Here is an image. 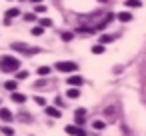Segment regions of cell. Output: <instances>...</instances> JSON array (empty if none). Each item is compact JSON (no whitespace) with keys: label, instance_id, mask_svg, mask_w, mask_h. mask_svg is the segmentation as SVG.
<instances>
[{"label":"cell","instance_id":"6da1fadb","mask_svg":"<svg viewBox=\"0 0 146 136\" xmlns=\"http://www.w3.org/2000/svg\"><path fill=\"white\" fill-rule=\"evenodd\" d=\"M0 70L4 74H12V72H18L20 70V60L16 56H10V54H2L0 56Z\"/></svg>","mask_w":146,"mask_h":136},{"label":"cell","instance_id":"7a4b0ae2","mask_svg":"<svg viewBox=\"0 0 146 136\" xmlns=\"http://www.w3.org/2000/svg\"><path fill=\"white\" fill-rule=\"evenodd\" d=\"M54 68H56L58 72H64V74L78 72V64H76V62H70V60H60V62H56Z\"/></svg>","mask_w":146,"mask_h":136},{"label":"cell","instance_id":"3957f363","mask_svg":"<svg viewBox=\"0 0 146 136\" xmlns=\"http://www.w3.org/2000/svg\"><path fill=\"white\" fill-rule=\"evenodd\" d=\"M10 48H12L14 52H22V54H36V52H40V48H30V46L24 44V42H12Z\"/></svg>","mask_w":146,"mask_h":136},{"label":"cell","instance_id":"277c9868","mask_svg":"<svg viewBox=\"0 0 146 136\" xmlns=\"http://www.w3.org/2000/svg\"><path fill=\"white\" fill-rule=\"evenodd\" d=\"M64 130H66V134H70V136H86L84 128H82V126H76V124H68Z\"/></svg>","mask_w":146,"mask_h":136},{"label":"cell","instance_id":"5b68a950","mask_svg":"<svg viewBox=\"0 0 146 136\" xmlns=\"http://www.w3.org/2000/svg\"><path fill=\"white\" fill-rule=\"evenodd\" d=\"M66 82H68L72 88H80V86L84 84V78H82V76H78V74H70Z\"/></svg>","mask_w":146,"mask_h":136},{"label":"cell","instance_id":"8992f818","mask_svg":"<svg viewBox=\"0 0 146 136\" xmlns=\"http://www.w3.org/2000/svg\"><path fill=\"white\" fill-rule=\"evenodd\" d=\"M0 120H2V122H6V124H10V122L14 120L12 110H10V108H0Z\"/></svg>","mask_w":146,"mask_h":136},{"label":"cell","instance_id":"52a82bcc","mask_svg":"<svg viewBox=\"0 0 146 136\" xmlns=\"http://www.w3.org/2000/svg\"><path fill=\"white\" fill-rule=\"evenodd\" d=\"M16 16H20V10H18V8L6 10V14H4V24H10V18H16Z\"/></svg>","mask_w":146,"mask_h":136},{"label":"cell","instance_id":"ba28073f","mask_svg":"<svg viewBox=\"0 0 146 136\" xmlns=\"http://www.w3.org/2000/svg\"><path fill=\"white\" fill-rule=\"evenodd\" d=\"M44 112H46L48 116H52V118H60V116H62L60 108H56V106H46V108H44Z\"/></svg>","mask_w":146,"mask_h":136},{"label":"cell","instance_id":"9c48e42d","mask_svg":"<svg viewBox=\"0 0 146 136\" xmlns=\"http://www.w3.org/2000/svg\"><path fill=\"white\" fill-rule=\"evenodd\" d=\"M10 100L16 102V104H24V102H26V96L20 94V92H10Z\"/></svg>","mask_w":146,"mask_h":136},{"label":"cell","instance_id":"30bf717a","mask_svg":"<svg viewBox=\"0 0 146 136\" xmlns=\"http://www.w3.org/2000/svg\"><path fill=\"white\" fill-rule=\"evenodd\" d=\"M50 72H52V68H50V66H38V68H36V74H38L40 78H46Z\"/></svg>","mask_w":146,"mask_h":136},{"label":"cell","instance_id":"8fae6325","mask_svg":"<svg viewBox=\"0 0 146 136\" xmlns=\"http://www.w3.org/2000/svg\"><path fill=\"white\" fill-rule=\"evenodd\" d=\"M4 88H6L8 92H16V88H18V82H16V80H6V82H4Z\"/></svg>","mask_w":146,"mask_h":136},{"label":"cell","instance_id":"7c38bea8","mask_svg":"<svg viewBox=\"0 0 146 136\" xmlns=\"http://www.w3.org/2000/svg\"><path fill=\"white\" fill-rule=\"evenodd\" d=\"M66 96L72 98V100L80 98V88H68V90H66Z\"/></svg>","mask_w":146,"mask_h":136},{"label":"cell","instance_id":"4fadbf2b","mask_svg":"<svg viewBox=\"0 0 146 136\" xmlns=\"http://www.w3.org/2000/svg\"><path fill=\"white\" fill-rule=\"evenodd\" d=\"M116 18H118L120 22H130V20H132V14H130V12H120Z\"/></svg>","mask_w":146,"mask_h":136},{"label":"cell","instance_id":"5bb4252c","mask_svg":"<svg viewBox=\"0 0 146 136\" xmlns=\"http://www.w3.org/2000/svg\"><path fill=\"white\" fill-rule=\"evenodd\" d=\"M0 132H2L4 136H14V128H12V126H2V128H0Z\"/></svg>","mask_w":146,"mask_h":136},{"label":"cell","instance_id":"9a60e30c","mask_svg":"<svg viewBox=\"0 0 146 136\" xmlns=\"http://www.w3.org/2000/svg\"><path fill=\"white\" fill-rule=\"evenodd\" d=\"M104 126H106L104 120H94V122H92V128H94V130H104Z\"/></svg>","mask_w":146,"mask_h":136},{"label":"cell","instance_id":"2e32d148","mask_svg":"<svg viewBox=\"0 0 146 136\" xmlns=\"http://www.w3.org/2000/svg\"><path fill=\"white\" fill-rule=\"evenodd\" d=\"M92 52H94V54H102V52H104V44H94V46H92Z\"/></svg>","mask_w":146,"mask_h":136},{"label":"cell","instance_id":"e0dca14e","mask_svg":"<svg viewBox=\"0 0 146 136\" xmlns=\"http://www.w3.org/2000/svg\"><path fill=\"white\" fill-rule=\"evenodd\" d=\"M24 78H28V70H18L16 72V80H24Z\"/></svg>","mask_w":146,"mask_h":136},{"label":"cell","instance_id":"ac0fdd59","mask_svg":"<svg viewBox=\"0 0 146 136\" xmlns=\"http://www.w3.org/2000/svg\"><path fill=\"white\" fill-rule=\"evenodd\" d=\"M34 102H36L38 106H44V108H46V104H48L46 98H42V96H34Z\"/></svg>","mask_w":146,"mask_h":136},{"label":"cell","instance_id":"d6986e66","mask_svg":"<svg viewBox=\"0 0 146 136\" xmlns=\"http://www.w3.org/2000/svg\"><path fill=\"white\" fill-rule=\"evenodd\" d=\"M126 6H130V8H138V6H140V0H126Z\"/></svg>","mask_w":146,"mask_h":136},{"label":"cell","instance_id":"ffe728a7","mask_svg":"<svg viewBox=\"0 0 146 136\" xmlns=\"http://www.w3.org/2000/svg\"><path fill=\"white\" fill-rule=\"evenodd\" d=\"M60 36H62V40H64V42H70V40L74 38V34H72V32H62Z\"/></svg>","mask_w":146,"mask_h":136},{"label":"cell","instance_id":"44dd1931","mask_svg":"<svg viewBox=\"0 0 146 136\" xmlns=\"http://www.w3.org/2000/svg\"><path fill=\"white\" fill-rule=\"evenodd\" d=\"M34 12H36V14H44V12H46V6H44V4H36Z\"/></svg>","mask_w":146,"mask_h":136},{"label":"cell","instance_id":"7402d4cb","mask_svg":"<svg viewBox=\"0 0 146 136\" xmlns=\"http://www.w3.org/2000/svg\"><path fill=\"white\" fill-rule=\"evenodd\" d=\"M42 32H44V26H34V28H32V34H34V36H40Z\"/></svg>","mask_w":146,"mask_h":136},{"label":"cell","instance_id":"603a6c76","mask_svg":"<svg viewBox=\"0 0 146 136\" xmlns=\"http://www.w3.org/2000/svg\"><path fill=\"white\" fill-rule=\"evenodd\" d=\"M110 42H112V36H108V34L100 36V44H110Z\"/></svg>","mask_w":146,"mask_h":136},{"label":"cell","instance_id":"cb8c5ba5","mask_svg":"<svg viewBox=\"0 0 146 136\" xmlns=\"http://www.w3.org/2000/svg\"><path fill=\"white\" fill-rule=\"evenodd\" d=\"M84 116H86V110H84V108H78V110L74 112V118H84Z\"/></svg>","mask_w":146,"mask_h":136},{"label":"cell","instance_id":"d4e9b609","mask_svg":"<svg viewBox=\"0 0 146 136\" xmlns=\"http://www.w3.org/2000/svg\"><path fill=\"white\" fill-rule=\"evenodd\" d=\"M38 24H40V26H44V28H46V26H52V20H50V18H42V20H40V22H38Z\"/></svg>","mask_w":146,"mask_h":136},{"label":"cell","instance_id":"484cf974","mask_svg":"<svg viewBox=\"0 0 146 136\" xmlns=\"http://www.w3.org/2000/svg\"><path fill=\"white\" fill-rule=\"evenodd\" d=\"M42 86L46 88V80H38V82L34 84V88H36V90H42Z\"/></svg>","mask_w":146,"mask_h":136},{"label":"cell","instance_id":"4316f807","mask_svg":"<svg viewBox=\"0 0 146 136\" xmlns=\"http://www.w3.org/2000/svg\"><path fill=\"white\" fill-rule=\"evenodd\" d=\"M54 104H56L58 108H62V106H64V100H62L60 96H56V98H54Z\"/></svg>","mask_w":146,"mask_h":136},{"label":"cell","instance_id":"83f0119b","mask_svg":"<svg viewBox=\"0 0 146 136\" xmlns=\"http://www.w3.org/2000/svg\"><path fill=\"white\" fill-rule=\"evenodd\" d=\"M34 18H36V16H34L32 12H26V14H24V20H26V22H30V20H34Z\"/></svg>","mask_w":146,"mask_h":136},{"label":"cell","instance_id":"f1b7e54d","mask_svg":"<svg viewBox=\"0 0 146 136\" xmlns=\"http://www.w3.org/2000/svg\"><path fill=\"white\" fill-rule=\"evenodd\" d=\"M32 2H42V0H32Z\"/></svg>","mask_w":146,"mask_h":136},{"label":"cell","instance_id":"f546056e","mask_svg":"<svg viewBox=\"0 0 146 136\" xmlns=\"http://www.w3.org/2000/svg\"><path fill=\"white\" fill-rule=\"evenodd\" d=\"M100 2H106V0H100Z\"/></svg>","mask_w":146,"mask_h":136}]
</instances>
